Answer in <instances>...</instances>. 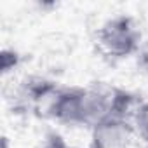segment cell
I'll use <instances>...</instances> for the list:
<instances>
[{"instance_id":"obj_1","label":"cell","mask_w":148,"mask_h":148,"mask_svg":"<svg viewBox=\"0 0 148 148\" xmlns=\"http://www.w3.org/2000/svg\"><path fill=\"white\" fill-rule=\"evenodd\" d=\"M94 44L103 58L112 61L125 59L139 51L141 30L134 18L125 14L113 16L98 28Z\"/></svg>"},{"instance_id":"obj_2","label":"cell","mask_w":148,"mask_h":148,"mask_svg":"<svg viewBox=\"0 0 148 148\" xmlns=\"http://www.w3.org/2000/svg\"><path fill=\"white\" fill-rule=\"evenodd\" d=\"M61 87L42 77H30L21 82L16 92V108L30 115L49 119L52 103Z\"/></svg>"},{"instance_id":"obj_3","label":"cell","mask_w":148,"mask_h":148,"mask_svg":"<svg viewBox=\"0 0 148 148\" xmlns=\"http://www.w3.org/2000/svg\"><path fill=\"white\" fill-rule=\"evenodd\" d=\"M134 129L129 120L108 119L92 129L89 148H131Z\"/></svg>"},{"instance_id":"obj_4","label":"cell","mask_w":148,"mask_h":148,"mask_svg":"<svg viewBox=\"0 0 148 148\" xmlns=\"http://www.w3.org/2000/svg\"><path fill=\"white\" fill-rule=\"evenodd\" d=\"M131 125L134 129V136H138L145 143H148V101L141 103L136 108V112L131 119Z\"/></svg>"},{"instance_id":"obj_5","label":"cell","mask_w":148,"mask_h":148,"mask_svg":"<svg viewBox=\"0 0 148 148\" xmlns=\"http://www.w3.org/2000/svg\"><path fill=\"white\" fill-rule=\"evenodd\" d=\"M38 148H71V146H70L59 134L52 132V134H49V136L44 139V143H42Z\"/></svg>"}]
</instances>
